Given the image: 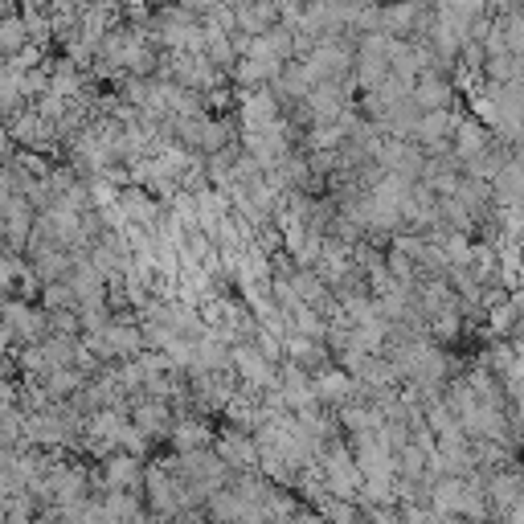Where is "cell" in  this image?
<instances>
[{
    "instance_id": "cell-1",
    "label": "cell",
    "mask_w": 524,
    "mask_h": 524,
    "mask_svg": "<svg viewBox=\"0 0 524 524\" xmlns=\"http://www.w3.org/2000/svg\"><path fill=\"white\" fill-rule=\"evenodd\" d=\"M414 131H418V140L426 144V148H447L451 140H455V115L451 111H426L418 123H414Z\"/></svg>"
},
{
    "instance_id": "cell-2",
    "label": "cell",
    "mask_w": 524,
    "mask_h": 524,
    "mask_svg": "<svg viewBox=\"0 0 524 524\" xmlns=\"http://www.w3.org/2000/svg\"><path fill=\"white\" fill-rule=\"evenodd\" d=\"M451 99H455V86L443 78V74H422L418 82V107L426 111H451Z\"/></svg>"
},
{
    "instance_id": "cell-3",
    "label": "cell",
    "mask_w": 524,
    "mask_h": 524,
    "mask_svg": "<svg viewBox=\"0 0 524 524\" xmlns=\"http://www.w3.org/2000/svg\"><path fill=\"white\" fill-rule=\"evenodd\" d=\"M516 9H520V17H524V0H516Z\"/></svg>"
}]
</instances>
